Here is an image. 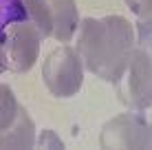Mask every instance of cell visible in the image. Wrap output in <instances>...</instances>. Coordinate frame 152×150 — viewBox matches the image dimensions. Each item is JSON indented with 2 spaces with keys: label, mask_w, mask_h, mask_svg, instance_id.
Masks as SVG:
<instances>
[{
  "label": "cell",
  "mask_w": 152,
  "mask_h": 150,
  "mask_svg": "<svg viewBox=\"0 0 152 150\" xmlns=\"http://www.w3.org/2000/svg\"><path fill=\"white\" fill-rule=\"evenodd\" d=\"M77 53L91 73L102 80L117 82L134 51V29L121 15L88 18L82 22Z\"/></svg>",
  "instance_id": "6da1fadb"
},
{
  "label": "cell",
  "mask_w": 152,
  "mask_h": 150,
  "mask_svg": "<svg viewBox=\"0 0 152 150\" xmlns=\"http://www.w3.org/2000/svg\"><path fill=\"white\" fill-rule=\"evenodd\" d=\"M115 84L119 100L132 110H143L152 104V15L143 18L132 58Z\"/></svg>",
  "instance_id": "7a4b0ae2"
},
{
  "label": "cell",
  "mask_w": 152,
  "mask_h": 150,
  "mask_svg": "<svg viewBox=\"0 0 152 150\" xmlns=\"http://www.w3.org/2000/svg\"><path fill=\"white\" fill-rule=\"evenodd\" d=\"M24 4L42 38L66 42L73 35L77 27L75 0H24Z\"/></svg>",
  "instance_id": "3957f363"
},
{
  "label": "cell",
  "mask_w": 152,
  "mask_h": 150,
  "mask_svg": "<svg viewBox=\"0 0 152 150\" xmlns=\"http://www.w3.org/2000/svg\"><path fill=\"white\" fill-rule=\"evenodd\" d=\"M44 84L55 97H71L80 91L84 77V62L75 49L60 46L51 51L42 66Z\"/></svg>",
  "instance_id": "277c9868"
},
{
  "label": "cell",
  "mask_w": 152,
  "mask_h": 150,
  "mask_svg": "<svg viewBox=\"0 0 152 150\" xmlns=\"http://www.w3.org/2000/svg\"><path fill=\"white\" fill-rule=\"evenodd\" d=\"M40 31L33 22H20L7 29L2 42V53L13 71H29L35 64L40 51Z\"/></svg>",
  "instance_id": "5b68a950"
},
{
  "label": "cell",
  "mask_w": 152,
  "mask_h": 150,
  "mask_svg": "<svg viewBox=\"0 0 152 150\" xmlns=\"http://www.w3.org/2000/svg\"><path fill=\"white\" fill-rule=\"evenodd\" d=\"M99 143L104 148H148L145 119L139 110L126 113L104 126Z\"/></svg>",
  "instance_id": "8992f818"
},
{
  "label": "cell",
  "mask_w": 152,
  "mask_h": 150,
  "mask_svg": "<svg viewBox=\"0 0 152 150\" xmlns=\"http://www.w3.org/2000/svg\"><path fill=\"white\" fill-rule=\"evenodd\" d=\"M33 143V121L27 115L22 106H20L18 115H15L13 124L0 132V146H31Z\"/></svg>",
  "instance_id": "52a82bcc"
},
{
  "label": "cell",
  "mask_w": 152,
  "mask_h": 150,
  "mask_svg": "<svg viewBox=\"0 0 152 150\" xmlns=\"http://www.w3.org/2000/svg\"><path fill=\"white\" fill-rule=\"evenodd\" d=\"M18 110H20V104L15 102L11 89L4 86V84H0V132L13 124Z\"/></svg>",
  "instance_id": "ba28073f"
},
{
  "label": "cell",
  "mask_w": 152,
  "mask_h": 150,
  "mask_svg": "<svg viewBox=\"0 0 152 150\" xmlns=\"http://www.w3.org/2000/svg\"><path fill=\"white\" fill-rule=\"evenodd\" d=\"M126 2L130 4V9L139 18H150L152 15V0H126Z\"/></svg>",
  "instance_id": "9c48e42d"
},
{
  "label": "cell",
  "mask_w": 152,
  "mask_h": 150,
  "mask_svg": "<svg viewBox=\"0 0 152 150\" xmlns=\"http://www.w3.org/2000/svg\"><path fill=\"white\" fill-rule=\"evenodd\" d=\"M145 119V132H148V148H152V104L148 106V113L143 115Z\"/></svg>",
  "instance_id": "30bf717a"
}]
</instances>
